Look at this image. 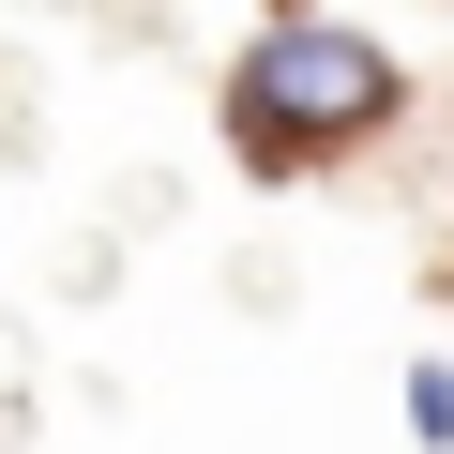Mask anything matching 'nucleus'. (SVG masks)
I'll use <instances>...</instances> for the list:
<instances>
[{
  "label": "nucleus",
  "instance_id": "f257e3e1",
  "mask_svg": "<svg viewBox=\"0 0 454 454\" xmlns=\"http://www.w3.org/2000/svg\"><path fill=\"white\" fill-rule=\"evenodd\" d=\"M409 121V76L379 31H333V16H273L243 61H227V152L258 182H303L333 152H379Z\"/></svg>",
  "mask_w": 454,
  "mask_h": 454
},
{
  "label": "nucleus",
  "instance_id": "f03ea898",
  "mask_svg": "<svg viewBox=\"0 0 454 454\" xmlns=\"http://www.w3.org/2000/svg\"><path fill=\"white\" fill-rule=\"evenodd\" d=\"M409 439L454 454V364H409Z\"/></svg>",
  "mask_w": 454,
  "mask_h": 454
}]
</instances>
